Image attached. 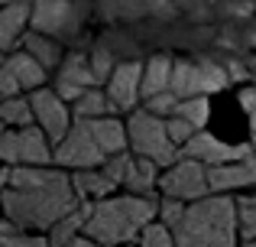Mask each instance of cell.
Masks as SVG:
<instances>
[{
  "label": "cell",
  "instance_id": "30bf717a",
  "mask_svg": "<svg viewBox=\"0 0 256 247\" xmlns=\"http://www.w3.org/2000/svg\"><path fill=\"white\" fill-rule=\"evenodd\" d=\"M26 101H30V111H32V124L46 133V140H49V143H58V140L68 133L72 111H68V104H65L56 91L39 88V91H32Z\"/></svg>",
  "mask_w": 256,
  "mask_h": 247
},
{
  "label": "cell",
  "instance_id": "d4e9b609",
  "mask_svg": "<svg viewBox=\"0 0 256 247\" xmlns=\"http://www.w3.org/2000/svg\"><path fill=\"white\" fill-rule=\"evenodd\" d=\"M114 56H110V49L107 46H94L91 52H88V69H91V75H94V88H100V85L110 78V72H114Z\"/></svg>",
  "mask_w": 256,
  "mask_h": 247
},
{
  "label": "cell",
  "instance_id": "603a6c76",
  "mask_svg": "<svg viewBox=\"0 0 256 247\" xmlns=\"http://www.w3.org/2000/svg\"><path fill=\"white\" fill-rule=\"evenodd\" d=\"M0 127H10V130L32 127L30 101L26 98H0Z\"/></svg>",
  "mask_w": 256,
  "mask_h": 247
},
{
  "label": "cell",
  "instance_id": "ab89813d",
  "mask_svg": "<svg viewBox=\"0 0 256 247\" xmlns=\"http://www.w3.org/2000/svg\"><path fill=\"white\" fill-rule=\"evenodd\" d=\"M250 150H253V156H256V133H253V143H250Z\"/></svg>",
  "mask_w": 256,
  "mask_h": 247
},
{
  "label": "cell",
  "instance_id": "ffe728a7",
  "mask_svg": "<svg viewBox=\"0 0 256 247\" xmlns=\"http://www.w3.org/2000/svg\"><path fill=\"white\" fill-rule=\"evenodd\" d=\"M169 75H172V59L169 56H152L150 62H143L140 98H152L159 91H169Z\"/></svg>",
  "mask_w": 256,
  "mask_h": 247
},
{
  "label": "cell",
  "instance_id": "1f68e13d",
  "mask_svg": "<svg viewBox=\"0 0 256 247\" xmlns=\"http://www.w3.org/2000/svg\"><path fill=\"white\" fill-rule=\"evenodd\" d=\"M240 108H244V114L250 117V124L256 130V85H246V88L240 91Z\"/></svg>",
  "mask_w": 256,
  "mask_h": 247
},
{
  "label": "cell",
  "instance_id": "484cf974",
  "mask_svg": "<svg viewBox=\"0 0 256 247\" xmlns=\"http://www.w3.org/2000/svg\"><path fill=\"white\" fill-rule=\"evenodd\" d=\"M130 159H133V153H130V150H124V153H114V156H107L104 163L98 166V169L104 172V176L110 179L114 185H124V179H126V169H130Z\"/></svg>",
  "mask_w": 256,
  "mask_h": 247
},
{
  "label": "cell",
  "instance_id": "bcb514c9",
  "mask_svg": "<svg viewBox=\"0 0 256 247\" xmlns=\"http://www.w3.org/2000/svg\"><path fill=\"white\" fill-rule=\"evenodd\" d=\"M250 4H253V7H256V0H250Z\"/></svg>",
  "mask_w": 256,
  "mask_h": 247
},
{
  "label": "cell",
  "instance_id": "ac0fdd59",
  "mask_svg": "<svg viewBox=\"0 0 256 247\" xmlns=\"http://www.w3.org/2000/svg\"><path fill=\"white\" fill-rule=\"evenodd\" d=\"M68 182H72V192H75L78 202H94V198L100 202V198H107L114 192V182L100 169H82L75 176H68Z\"/></svg>",
  "mask_w": 256,
  "mask_h": 247
},
{
  "label": "cell",
  "instance_id": "8d00e7d4",
  "mask_svg": "<svg viewBox=\"0 0 256 247\" xmlns=\"http://www.w3.org/2000/svg\"><path fill=\"white\" fill-rule=\"evenodd\" d=\"M246 75L256 78V56H250V62H246Z\"/></svg>",
  "mask_w": 256,
  "mask_h": 247
},
{
  "label": "cell",
  "instance_id": "9c48e42d",
  "mask_svg": "<svg viewBox=\"0 0 256 247\" xmlns=\"http://www.w3.org/2000/svg\"><path fill=\"white\" fill-rule=\"evenodd\" d=\"M178 153H182V159H194V163H201L204 169L253 156L250 143H224V140H218L214 133H208V130H198Z\"/></svg>",
  "mask_w": 256,
  "mask_h": 247
},
{
  "label": "cell",
  "instance_id": "5b68a950",
  "mask_svg": "<svg viewBox=\"0 0 256 247\" xmlns=\"http://www.w3.org/2000/svg\"><path fill=\"white\" fill-rule=\"evenodd\" d=\"M227 85H230V78H227L224 65L214 59H178V62H172L169 91L178 101L214 95V91H224Z\"/></svg>",
  "mask_w": 256,
  "mask_h": 247
},
{
  "label": "cell",
  "instance_id": "e575fe53",
  "mask_svg": "<svg viewBox=\"0 0 256 247\" xmlns=\"http://www.w3.org/2000/svg\"><path fill=\"white\" fill-rule=\"evenodd\" d=\"M146 7H150L156 17H169V13H175V4H172V0H146Z\"/></svg>",
  "mask_w": 256,
  "mask_h": 247
},
{
  "label": "cell",
  "instance_id": "74e56055",
  "mask_svg": "<svg viewBox=\"0 0 256 247\" xmlns=\"http://www.w3.org/2000/svg\"><path fill=\"white\" fill-rule=\"evenodd\" d=\"M175 7H188V4H194V0H172Z\"/></svg>",
  "mask_w": 256,
  "mask_h": 247
},
{
  "label": "cell",
  "instance_id": "d6986e66",
  "mask_svg": "<svg viewBox=\"0 0 256 247\" xmlns=\"http://www.w3.org/2000/svg\"><path fill=\"white\" fill-rule=\"evenodd\" d=\"M20 46H23L26 56H32L46 72L58 69V62H62V46H58L56 39H49V36H39V33H32V30L20 36Z\"/></svg>",
  "mask_w": 256,
  "mask_h": 247
},
{
  "label": "cell",
  "instance_id": "ee69618b",
  "mask_svg": "<svg viewBox=\"0 0 256 247\" xmlns=\"http://www.w3.org/2000/svg\"><path fill=\"white\" fill-rule=\"evenodd\" d=\"M4 59H6V56H0V65H4Z\"/></svg>",
  "mask_w": 256,
  "mask_h": 247
},
{
  "label": "cell",
  "instance_id": "44dd1931",
  "mask_svg": "<svg viewBox=\"0 0 256 247\" xmlns=\"http://www.w3.org/2000/svg\"><path fill=\"white\" fill-rule=\"evenodd\" d=\"M156 182H159V166L143 156H133L130 169H126V179H124L130 195H156Z\"/></svg>",
  "mask_w": 256,
  "mask_h": 247
},
{
  "label": "cell",
  "instance_id": "60d3db41",
  "mask_svg": "<svg viewBox=\"0 0 256 247\" xmlns=\"http://www.w3.org/2000/svg\"><path fill=\"white\" fill-rule=\"evenodd\" d=\"M244 247H256V241H246V244H244Z\"/></svg>",
  "mask_w": 256,
  "mask_h": 247
},
{
  "label": "cell",
  "instance_id": "836d02e7",
  "mask_svg": "<svg viewBox=\"0 0 256 247\" xmlns=\"http://www.w3.org/2000/svg\"><path fill=\"white\" fill-rule=\"evenodd\" d=\"M10 247H49V241H46L42 234H30V231H23Z\"/></svg>",
  "mask_w": 256,
  "mask_h": 247
},
{
  "label": "cell",
  "instance_id": "7bdbcfd3",
  "mask_svg": "<svg viewBox=\"0 0 256 247\" xmlns=\"http://www.w3.org/2000/svg\"><path fill=\"white\" fill-rule=\"evenodd\" d=\"M4 4H10V0H0V7H4Z\"/></svg>",
  "mask_w": 256,
  "mask_h": 247
},
{
  "label": "cell",
  "instance_id": "4dcf8cb0",
  "mask_svg": "<svg viewBox=\"0 0 256 247\" xmlns=\"http://www.w3.org/2000/svg\"><path fill=\"white\" fill-rule=\"evenodd\" d=\"M194 133H198V130H194L192 124H185L182 117H166V137H169L175 146H185Z\"/></svg>",
  "mask_w": 256,
  "mask_h": 247
},
{
  "label": "cell",
  "instance_id": "f6af8a7d",
  "mask_svg": "<svg viewBox=\"0 0 256 247\" xmlns=\"http://www.w3.org/2000/svg\"><path fill=\"white\" fill-rule=\"evenodd\" d=\"M20 4H30V0H20Z\"/></svg>",
  "mask_w": 256,
  "mask_h": 247
},
{
  "label": "cell",
  "instance_id": "f1b7e54d",
  "mask_svg": "<svg viewBox=\"0 0 256 247\" xmlns=\"http://www.w3.org/2000/svg\"><path fill=\"white\" fill-rule=\"evenodd\" d=\"M140 247H172V231L162 228L159 221H150L140 231Z\"/></svg>",
  "mask_w": 256,
  "mask_h": 247
},
{
  "label": "cell",
  "instance_id": "2e32d148",
  "mask_svg": "<svg viewBox=\"0 0 256 247\" xmlns=\"http://www.w3.org/2000/svg\"><path fill=\"white\" fill-rule=\"evenodd\" d=\"M4 65L10 69V75L16 78L20 91H39V88H46V75H49V72H46L32 56H26L23 49L10 52V56L4 59Z\"/></svg>",
  "mask_w": 256,
  "mask_h": 247
},
{
  "label": "cell",
  "instance_id": "8992f818",
  "mask_svg": "<svg viewBox=\"0 0 256 247\" xmlns=\"http://www.w3.org/2000/svg\"><path fill=\"white\" fill-rule=\"evenodd\" d=\"M82 7L78 0H30V30L49 39H62L78 33Z\"/></svg>",
  "mask_w": 256,
  "mask_h": 247
},
{
  "label": "cell",
  "instance_id": "cb8c5ba5",
  "mask_svg": "<svg viewBox=\"0 0 256 247\" xmlns=\"http://www.w3.org/2000/svg\"><path fill=\"white\" fill-rule=\"evenodd\" d=\"M172 117H182V121L192 124L194 130H201V127L208 124V117H211V101H208V98H185V101L175 104Z\"/></svg>",
  "mask_w": 256,
  "mask_h": 247
},
{
  "label": "cell",
  "instance_id": "9a60e30c",
  "mask_svg": "<svg viewBox=\"0 0 256 247\" xmlns=\"http://www.w3.org/2000/svg\"><path fill=\"white\" fill-rule=\"evenodd\" d=\"M52 163V143L36 124L16 130V166H49Z\"/></svg>",
  "mask_w": 256,
  "mask_h": 247
},
{
  "label": "cell",
  "instance_id": "4316f807",
  "mask_svg": "<svg viewBox=\"0 0 256 247\" xmlns=\"http://www.w3.org/2000/svg\"><path fill=\"white\" fill-rule=\"evenodd\" d=\"M146 101V114H152V117H172L175 114V104H178V98L172 95V91H159V95H152V98H143Z\"/></svg>",
  "mask_w": 256,
  "mask_h": 247
},
{
  "label": "cell",
  "instance_id": "d6a6232c",
  "mask_svg": "<svg viewBox=\"0 0 256 247\" xmlns=\"http://www.w3.org/2000/svg\"><path fill=\"white\" fill-rule=\"evenodd\" d=\"M0 98H20V85L6 65H0Z\"/></svg>",
  "mask_w": 256,
  "mask_h": 247
},
{
  "label": "cell",
  "instance_id": "e0dca14e",
  "mask_svg": "<svg viewBox=\"0 0 256 247\" xmlns=\"http://www.w3.org/2000/svg\"><path fill=\"white\" fill-rule=\"evenodd\" d=\"M88 130H91V140L98 143V150L107 156L126 150V127L117 117H98V121H88Z\"/></svg>",
  "mask_w": 256,
  "mask_h": 247
},
{
  "label": "cell",
  "instance_id": "6da1fadb",
  "mask_svg": "<svg viewBox=\"0 0 256 247\" xmlns=\"http://www.w3.org/2000/svg\"><path fill=\"white\" fill-rule=\"evenodd\" d=\"M78 208V198L65 172L49 166H10L0 192V211L20 228H52Z\"/></svg>",
  "mask_w": 256,
  "mask_h": 247
},
{
  "label": "cell",
  "instance_id": "7a4b0ae2",
  "mask_svg": "<svg viewBox=\"0 0 256 247\" xmlns=\"http://www.w3.org/2000/svg\"><path fill=\"white\" fill-rule=\"evenodd\" d=\"M159 198L156 195H120L100 198L88 205V215L82 224V237L98 247H120L130 244L146 224L156 218Z\"/></svg>",
  "mask_w": 256,
  "mask_h": 247
},
{
  "label": "cell",
  "instance_id": "7c38bea8",
  "mask_svg": "<svg viewBox=\"0 0 256 247\" xmlns=\"http://www.w3.org/2000/svg\"><path fill=\"white\" fill-rule=\"evenodd\" d=\"M88 88H94V75H91V69H88V56H84V52L62 56V62H58V75H56V88H52V91H56L65 104H68V101L75 104Z\"/></svg>",
  "mask_w": 256,
  "mask_h": 247
},
{
  "label": "cell",
  "instance_id": "277c9868",
  "mask_svg": "<svg viewBox=\"0 0 256 247\" xmlns=\"http://www.w3.org/2000/svg\"><path fill=\"white\" fill-rule=\"evenodd\" d=\"M126 127V146L133 150V156H143L150 163H156L159 169H169L172 163H178L182 153L178 146L166 137V121L162 117H152L146 111H133Z\"/></svg>",
  "mask_w": 256,
  "mask_h": 247
},
{
  "label": "cell",
  "instance_id": "f546056e",
  "mask_svg": "<svg viewBox=\"0 0 256 247\" xmlns=\"http://www.w3.org/2000/svg\"><path fill=\"white\" fill-rule=\"evenodd\" d=\"M159 218H162V228H169L175 231L178 228V221H182V215H185V202H175V198H159V211H156Z\"/></svg>",
  "mask_w": 256,
  "mask_h": 247
},
{
  "label": "cell",
  "instance_id": "3957f363",
  "mask_svg": "<svg viewBox=\"0 0 256 247\" xmlns=\"http://www.w3.org/2000/svg\"><path fill=\"white\" fill-rule=\"evenodd\" d=\"M172 247H237V205L230 195H204L185 205Z\"/></svg>",
  "mask_w": 256,
  "mask_h": 247
},
{
  "label": "cell",
  "instance_id": "5bb4252c",
  "mask_svg": "<svg viewBox=\"0 0 256 247\" xmlns=\"http://www.w3.org/2000/svg\"><path fill=\"white\" fill-rule=\"evenodd\" d=\"M26 26H30V4L10 0L0 7V56L16 52V43L26 33Z\"/></svg>",
  "mask_w": 256,
  "mask_h": 247
},
{
  "label": "cell",
  "instance_id": "4fadbf2b",
  "mask_svg": "<svg viewBox=\"0 0 256 247\" xmlns=\"http://www.w3.org/2000/svg\"><path fill=\"white\" fill-rule=\"evenodd\" d=\"M204 176H208V192H214V195H227L234 189H250V185H256V156L211 166V169H204Z\"/></svg>",
  "mask_w": 256,
  "mask_h": 247
},
{
  "label": "cell",
  "instance_id": "83f0119b",
  "mask_svg": "<svg viewBox=\"0 0 256 247\" xmlns=\"http://www.w3.org/2000/svg\"><path fill=\"white\" fill-rule=\"evenodd\" d=\"M237 231H244L246 241H256V205H250L246 198H237Z\"/></svg>",
  "mask_w": 256,
  "mask_h": 247
},
{
  "label": "cell",
  "instance_id": "f35d334b",
  "mask_svg": "<svg viewBox=\"0 0 256 247\" xmlns=\"http://www.w3.org/2000/svg\"><path fill=\"white\" fill-rule=\"evenodd\" d=\"M246 202H250V205H256V185H253V195H250V198H246Z\"/></svg>",
  "mask_w": 256,
  "mask_h": 247
},
{
  "label": "cell",
  "instance_id": "ba28073f",
  "mask_svg": "<svg viewBox=\"0 0 256 247\" xmlns=\"http://www.w3.org/2000/svg\"><path fill=\"white\" fill-rule=\"evenodd\" d=\"M159 189L166 192V198H175V202H198V198L208 195V176L204 166L194 163V159H178L169 169L159 176Z\"/></svg>",
  "mask_w": 256,
  "mask_h": 247
},
{
  "label": "cell",
  "instance_id": "52a82bcc",
  "mask_svg": "<svg viewBox=\"0 0 256 247\" xmlns=\"http://www.w3.org/2000/svg\"><path fill=\"white\" fill-rule=\"evenodd\" d=\"M52 159H56L58 166H65V169H98L100 163H104V153L98 150V143L91 140V130H88L84 121H72L68 133H65L62 140L56 143V150H52Z\"/></svg>",
  "mask_w": 256,
  "mask_h": 247
},
{
  "label": "cell",
  "instance_id": "7402d4cb",
  "mask_svg": "<svg viewBox=\"0 0 256 247\" xmlns=\"http://www.w3.org/2000/svg\"><path fill=\"white\" fill-rule=\"evenodd\" d=\"M72 114H75V121H98V117H110V104H107V95L100 88H88L82 98H78L75 104H72Z\"/></svg>",
  "mask_w": 256,
  "mask_h": 247
},
{
  "label": "cell",
  "instance_id": "b9f144b4",
  "mask_svg": "<svg viewBox=\"0 0 256 247\" xmlns=\"http://www.w3.org/2000/svg\"><path fill=\"white\" fill-rule=\"evenodd\" d=\"M208 4H220V0H208Z\"/></svg>",
  "mask_w": 256,
  "mask_h": 247
},
{
  "label": "cell",
  "instance_id": "d590c367",
  "mask_svg": "<svg viewBox=\"0 0 256 247\" xmlns=\"http://www.w3.org/2000/svg\"><path fill=\"white\" fill-rule=\"evenodd\" d=\"M68 247H98V244H91L88 237H82V234H78V237H75V241H72Z\"/></svg>",
  "mask_w": 256,
  "mask_h": 247
},
{
  "label": "cell",
  "instance_id": "8fae6325",
  "mask_svg": "<svg viewBox=\"0 0 256 247\" xmlns=\"http://www.w3.org/2000/svg\"><path fill=\"white\" fill-rule=\"evenodd\" d=\"M140 75H143V62H117L107 78V104L110 111H133L140 101Z\"/></svg>",
  "mask_w": 256,
  "mask_h": 247
}]
</instances>
